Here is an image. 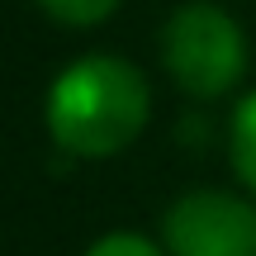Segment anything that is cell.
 Here are the masks:
<instances>
[{"label":"cell","mask_w":256,"mask_h":256,"mask_svg":"<svg viewBox=\"0 0 256 256\" xmlns=\"http://www.w3.org/2000/svg\"><path fill=\"white\" fill-rule=\"evenodd\" d=\"M162 62L194 100H218L247 72V34L214 0H185L162 28Z\"/></svg>","instance_id":"7a4b0ae2"},{"label":"cell","mask_w":256,"mask_h":256,"mask_svg":"<svg viewBox=\"0 0 256 256\" xmlns=\"http://www.w3.org/2000/svg\"><path fill=\"white\" fill-rule=\"evenodd\" d=\"M232 171L247 185V194H256V90L232 114Z\"/></svg>","instance_id":"277c9868"},{"label":"cell","mask_w":256,"mask_h":256,"mask_svg":"<svg viewBox=\"0 0 256 256\" xmlns=\"http://www.w3.org/2000/svg\"><path fill=\"white\" fill-rule=\"evenodd\" d=\"M166 256H256V204L228 190H185L162 218Z\"/></svg>","instance_id":"3957f363"},{"label":"cell","mask_w":256,"mask_h":256,"mask_svg":"<svg viewBox=\"0 0 256 256\" xmlns=\"http://www.w3.org/2000/svg\"><path fill=\"white\" fill-rule=\"evenodd\" d=\"M86 256H166L162 242L142 238V232H104L100 242H90Z\"/></svg>","instance_id":"8992f818"},{"label":"cell","mask_w":256,"mask_h":256,"mask_svg":"<svg viewBox=\"0 0 256 256\" xmlns=\"http://www.w3.org/2000/svg\"><path fill=\"white\" fill-rule=\"evenodd\" d=\"M43 14H52L57 24H72V28H90L100 19H110L119 10V0H38Z\"/></svg>","instance_id":"5b68a950"},{"label":"cell","mask_w":256,"mask_h":256,"mask_svg":"<svg viewBox=\"0 0 256 256\" xmlns=\"http://www.w3.org/2000/svg\"><path fill=\"white\" fill-rule=\"evenodd\" d=\"M147 114H152V86L124 57H81L66 72H57V81L48 86L43 119L48 133L62 152L100 162L114 156L142 133Z\"/></svg>","instance_id":"6da1fadb"}]
</instances>
